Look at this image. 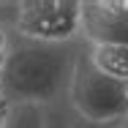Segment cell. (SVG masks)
Returning <instances> with one entry per match:
<instances>
[{
    "instance_id": "cell-1",
    "label": "cell",
    "mask_w": 128,
    "mask_h": 128,
    "mask_svg": "<svg viewBox=\"0 0 128 128\" xmlns=\"http://www.w3.org/2000/svg\"><path fill=\"white\" fill-rule=\"evenodd\" d=\"M79 52V44H38L14 36V46L0 76V96L8 104L54 106L63 93L68 96Z\"/></svg>"
},
{
    "instance_id": "cell-2",
    "label": "cell",
    "mask_w": 128,
    "mask_h": 128,
    "mask_svg": "<svg viewBox=\"0 0 128 128\" xmlns=\"http://www.w3.org/2000/svg\"><path fill=\"white\" fill-rule=\"evenodd\" d=\"M8 11L3 22L16 38L38 44H76L82 38L79 0H19Z\"/></svg>"
},
{
    "instance_id": "cell-3",
    "label": "cell",
    "mask_w": 128,
    "mask_h": 128,
    "mask_svg": "<svg viewBox=\"0 0 128 128\" xmlns=\"http://www.w3.org/2000/svg\"><path fill=\"white\" fill-rule=\"evenodd\" d=\"M68 104L76 117L87 123H98V126H112L128 114L126 84L104 76L90 63L87 49L79 52L74 63L71 84H68Z\"/></svg>"
},
{
    "instance_id": "cell-4",
    "label": "cell",
    "mask_w": 128,
    "mask_h": 128,
    "mask_svg": "<svg viewBox=\"0 0 128 128\" xmlns=\"http://www.w3.org/2000/svg\"><path fill=\"white\" fill-rule=\"evenodd\" d=\"M82 38L87 44H126L128 46V0H84Z\"/></svg>"
},
{
    "instance_id": "cell-5",
    "label": "cell",
    "mask_w": 128,
    "mask_h": 128,
    "mask_svg": "<svg viewBox=\"0 0 128 128\" xmlns=\"http://www.w3.org/2000/svg\"><path fill=\"white\" fill-rule=\"evenodd\" d=\"M87 57L104 76L114 79L120 84L128 82V46L126 44H106V41L87 44Z\"/></svg>"
},
{
    "instance_id": "cell-6",
    "label": "cell",
    "mask_w": 128,
    "mask_h": 128,
    "mask_svg": "<svg viewBox=\"0 0 128 128\" xmlns=\"http://www.w3.org/2000/svg\"><path fill=\"white\" fill-rule=\"evenodd\" d=\"M49 106L44 104H8L3 128H46Z\"/></svg>"
},
{
    "instance_id": "cell-7",
    "label": "cell",
    "mask_w": 128,
    "mask_h": 128,
    "mask_svg": "<svg viewBox=\"0 0 128 128\" xmlns=\"http://www.w3.org/2000/svg\"><path fill=\"white\" fill-rule=\"evenodd\" d=\"M71 120L74 114H68L60 104L49 106V114H46V128H71Z\"/></svg>"
},
{
    "instance_id": "cell-8",
    "label": "cell",
    "mask_w": 128,
    "mask_h": 128,
    "mask_svg": "<svg viewBox=\"0 0 128 128\" xmlns=\"http://www.w3.org/2000/svg\"><path fill=\"white\" fill-rule=\"evenodd\" d=\"M71 128H114V123H112V126H98V123H87V120H82V117H76V114H74Z\"/></svg>"
},
{
    "instance_id": "cell-9",
    "label": "cell",
    "mask_w": 128,
    "mask_h": 128,
    "mask_svg": "<svg viewBox=\"0 0 128 128\" xmlns=\"http://www.w3.org/2000/svg\"><path fill=\"white\" fill-rule=\"evenodd\" d=\"M114 128H128V114L123 117V120H117V123H114Z\"/></svg>"
},
{
    "instance_id": "cell-10",
    "label": "cell",
    "mask_w": 128,
    "mask_h": 128,
    "mask_svg": "<svg viewBox=\"0 0 128 128\" xmlns=\"http://www.w3.org/2000/svg\"><path fill=\"white\" fill-rule=\"evenodd\" d=\"M6 109H8V101H6V98H3V96H0V114H3V112H6Z\"/></svg>"
},
{
    "instance_id": "cell-11",
    "label": "cell",
    "mask_w": 128,
    "mask_h": 128,
    "mask_svg": "<svg viewBox=\"0 0 128 128\" xmlns=\"http://www.w3.org/2000/svg\"><path fill=\"white\" fill-rule=\"evenodd\" d=\"M3 114H6V112H3ZM3 114H0V128H3Z\"/></svg>"
},
{
    "instance_id": "cell-12",
    "label": "cell",
    "mask_w": 128,
    "mask_h": 128,
    "mask_svg": "<svg viewBox=\"0 0 128 128\" xmlns=\"http://www.w3.org/2000/svg\"><path fill=\"white\" fill-rule=\"evenodd\" d=\"M126 98H128V82H126Z\"/></svg>"
}]
</instances>
